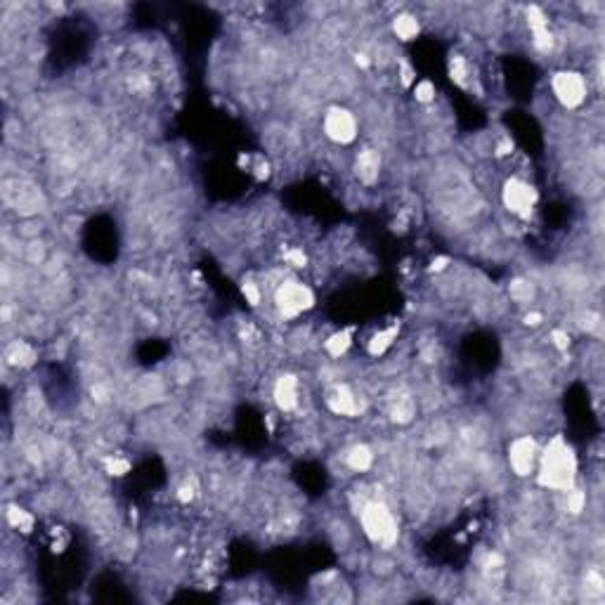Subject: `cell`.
<instances>
[{"label": "cell", "instance_id": "10", "mask_svg": "<svg viewBox=\"0 0 605 605\" xmlns=\"http://www.w3.org/2000/svg\"><path fill=\"white\" fill-rule=\"evenodd\" d=\"M355 171L365 185L376 183L381 176V154L376 149H362L358 154V161H355Z\"/></svg>", "mask_w": 605, "mask_h": 605}, {"label": "cell", "instance_id": "14", "mask_svg": "<svg viewBox=\"0 0 605 605\" xmlns=\"http://www.w3.org/2000/svg\"><path fill=\"white\" fill-rule=\"evenodd\" d=\"M393 31H395V36H398L400 40H414L416 36H419L421 24H419V19H416L414 15L402 12V15H398L393 19Z\"/></svg>", "mask_w": 605, "mask_h": 605}, {"label": "cell", "instance_id": "20", "mask_svg": "<svg viewBox=\"0 0 605 605\" xmlns=\"http://www.w3.org/2000/svg\"><path fill=\"white\" fill-rule=\"evenodd\" d=\"M414 97H416V102H421V104H430L435 99V85L430 83L428 78H423V80H419V83L414 85Z\"/></svg>", "mask_w": 605, "mask_h": 605}, {"label": "cell", "instance_id": "18", "mask_svg": "<svg viewBox=\"0 0 605 605\" xmlns=\"http://www.w3.org/2000/svg\"><path fill=\"white\" fill-rule=\"evenodd\" d=\"M391 416H393V421H398V423H409L416 416L414 400L409 398V395H402V398H398L393 402V407H391Z\"/></svg>", "mask_w": 605, "mask_h": 605}, {"label": "cell", "instance_id": "3", "mask_svg": "<svg viewBox=\"0 0 605 605\" xmlns=\"http://www.w3.org/2000/svg\"><path fill=\"white\" fill-rule=\"evenodd\" d=\"M274 305L284 319H295L314 305V293L298 279H286L274 288Z\"/></svg>", "mask_w": 605, "mask_h": 605}, {"label": "cell", "instance_id": "6", "mask_svg": "<svg viewBox=\"0 0 605 605\" xmlns=\"http://www.w3.org/2000/svg\"><path fill=\"white\" fill-rule=\"evenodd\" d=\"M501 199H503V206H506L513 215H518V218H527V215L532 213L534 204H537V190L527 183V180L511 178L503 183Z\"/></svg>", "mask_w": 605, "mask_h": 605}, {"label": "cell", "instance_id": "24", "mask_svg": "<svg viewBox=\"0 0 605 605\" xmlns=\"http://www.w3.org/2000/svg\"><path fill=\"white\" fill-rule=\"evenodd\" d=\"M554 341L558 348H568L570 346V336L566 331H554Z\"/></svg>", "mask_w": 605, "mask_h": 605}, {"label": "cell", "instance_id": "19", "mask_svg": "<svg viewBox=\"0 0 605 605\" xmlns=\"http://www.w3.org/2000/svg\"><path fill=\"white\" fill-rule=\"evenodd\" d=\"M5 518H8L10 527H15L17 532H31L33 530V515L29 513V511L19 508V506H10L8 513H5Z\"/></svg>", "mask_w": 605, "mask_h": 605}, {"label": "cell", "instance_id": "15", "mask_svg": "<svg viewBox=\"0 0 605 605\" xmlns=\"http://www.w3.org/2000/svg\"><path fill=\"white\" fill-rule=\"evenodd\" d=\"M395 338H398V329H395V326L381 329V331H376V334L372 336V341H369V355H374V358H381V355H386V350L393 346Z\"/></svg>", "mask_w": 605, "mask_h": 605}, {"label": "cell", "instance_id": "16", "mask_svg": "<svg viewBox=\"0 0 605 605\" xmlns=\"http://www.w3.org/2000/svg\"><path fill=\"white\" fill-rule=\"evenodd\" d=\"M534 284L530 279H513L508 286V295L513 302H520V305H527V302L534 300Z\"/></svg>", "mask_w": 605, "mask_h": 605}, {"label": "cell", "instance_id": "2", "mask_svg": "<svg viewBox=\"0 0 605 605\" xmlns=\"http://www.w3.org/2000/svg\"><path fill=\"white\" fill-rule=\"evenodd\" d=\"M360 525L362 532L367 534L369 542L379 544L383 549H391L398 542V518L386 503L381 501H369L360 511Z\"/></svg>", "mask_w": 605, "mask_h": 605}, {"label": "cell", "instance_id": "23", "mask_svg": "<svg viewBox=\"0 0 605 605\" xmlns=\"http://www.w3.org/2000/svg\"><path fill=\"white\" fill-rule=\"evenodd\" d=\"M106 466H109L111 475H126L128 470H130V463H128L126 459H118V456H114V459H106Z\"/></svg>", "mask_w": 605, "mask_h": 605}, {"label": "cell", "instance_id": "25", "mask_svg": "<svg viewBox=\"0 0 605 605\" xmlns=\"http://www.w3.org/2000/svg\"><path fill=\"white\" fill-rule=\"evenodd\" d=\"M542 319H544V317H542L539 312H527V314H525V324H527V326H539Z\"/></svg>", "mask_w": 605, "mask_h": 605}, {"label": "cell", "instance_id": "13", "mask_svg": "<svg viewBox=\"0 0 605 605\" xmlns=\"http://www.w3.org/2000/svg\"><path fill=\"white\" fill-rule=\"evenodd\" d=\"M350 346H353V334L348 331V329H341V331H334L331 336H326L324 353L329 355V358L338 360L348 353V348Z\"/></svg>", "mask_w": 605, "mask_h": 605}, {"label": "cell", "instance_id": "5", "mask_svg": "<svg viewBox=\"0 0 605 605\" xmlns=\"http://www.w3.org/2000/svg\"><path fill=\"white\" fill-rule=\"evenodd\" d=\"M322 130H324V135L336 145H350L358 140L360 123H358V116H355L350 109L331 106V109H326L324 118H322Z\"/></svg>", "mask_w": 605, "mask_h": 605}, {"label": "cell", "instance_id": "7", "mask_svg": "<svg viewBox=\"0 0 605 605\" xmlns=\"http://www.w3.org/2000/svg\"><path fill=\"white\" fill-rule=\"evenodd\" d=\"M537 461H539V447L530 435H520L508 445V463L518 478H527L534 473Z\"/></svg>", "mask_w": 605, "mask_h": 605}, {"label": "cell", "instance_id": "22", "mask_svg": "<svg viewBox=\"0 0 605 605\" xmlns=\"http://www.w3.org/2000/svg\"><path fill=\"white\" fill-rule=\"evenodd\" d=\"M284 260L288 265H293V267H305L307 265V258H305V253H302L300 248H288V251L284 253Z\"/></svg>", "mask_w": 605, "mask_h": 605}, {"label": "cell", "instance_id": "8", "mask_svg": "<svg viewBox=\"0 0 605 605\" xmlns=\"http://www.w3.org/2000/svg\"><path fill=\"white\" fill-rule=\"evenodd\" d=\"M272 400L281 412H295L300 407V383L293 374H284L274 381Z\"/></svg>", "mask_w": 605, "mask_h": 605}, {"label": "cell", "instance_id": "17", "mask_svg": "<svg viewBox=\"0 0 605 605\" xmlns=\"http://www.w3.org/2000/svg\"><path fill=\"white\" fill-rule=\"evenodd\" d=\"M8 360L17 367H31L33 362H36V350H33L29 343H22V341L12 343L8 350Z\"/></svg>", "mask_w": 605, "mask_h": 605}, {"label": "cell", "instance_id": "4", "mask_svg": "<svg viewBox=\"0 0 605 605\" xmlns=\"http://www.w3.org/2000/svg\"><path fill=\"white\" fill-rule=\"evenodd\" d=\"M551 90H554V97L566 109H577V106L587 102L589 83L577 71H558L551 78Z\"/></svg>", "mask_w": 605, "mask_h": 605}, {"label": "cell", "instance_id": "12", "mask_svg": "<svg viewBox=\"0 0 605 605\" xmlns=\"http://www.w3.org/2000/svg\"><path fill=\"white\" fill-rule=\"evenodd\" d=\"M449 76H452V80L456 85H461V88H470V83H473V66H470V62L466 57L461 55H452V59H449Z\"/></svg>", "mask_w": 605, "mask_h": 605}, {"label": "cell", "instance_id": "11", "mask_svg": "<svg viewBox=\"0 0 605 605\" xmlns=\"http://www.w3.org/2000/svg\"><path fill=\"white\" fill-rule=\"evenodd\" d=\"M374 461H376L374 449L367 445H355L348 449V454H346V466L355 470V473H367V470H372Z\"/></svg>", "mask_w": 605, "mask_h": 605}, {"label": "cell", "instance_id": "21", "mask_svg": "<svg viewBox=\"0 0 605 605\" xmlns=\"http://www.w3.org/2000/svg\"><path fill=\"white\" fill-rule=\"evenodd\" d=\"M241 293H244V298L251 302L253 307H258L260 300H263V288H260V284H255V281H244V284H241Z\"/></svg>", "mask_w": 605, "mask_h": 605}, {"label": "cell", "instance_id": "1", "mask_svg": "<svg viewBox=\"0 0 605 605\" xmlns=\"http://www.w3.org/2000/svg\"><path fill=\"white\" fill-rule=\"evenodd\" d=\"M539 480L542 487L554 489V492H568L570 487H575V475H577V456L575 449L568 445L561 435L551 438V442L539 452Z\"/></svg>", "mask_w": 605, "mask_h": 605}, {"label": "cell", "instance_id": "9", "mask_svg": "<svg viewBox=\"0 0 605 605\" xmlns=\"http://www.w3.org/2000/svg\"><path fill=\"white\" fill-rule=\"evenodd\" d=\"M326 407L336 416H358L362 412V402L348 386H334L326 395Z\"/></svg>", "mask_w": 605, "mask_h": 605}]
</instances>
